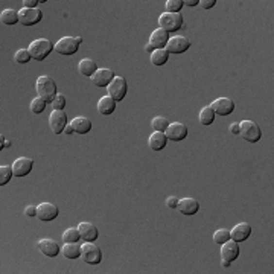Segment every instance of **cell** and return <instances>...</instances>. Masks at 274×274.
<instances>
[{
	"instance_id": "cell-32",
	"label": "cell",
	"mask_w": 274,
	"mask_h": 274,
	"mask_svg": "<svg viewBox=\"0 0 274 274\" xmlns=\"http://www.w3.org/2000/svg\"><path fill=\"white\" fill-rule=\"evenodd\" d=\"M63 239L64 242H78L81 239V233H79L76 227H68L63 233Z\"/></svg>"
},
{
	"instance_id": "cell-39",
	"label": "cell",
	"mask_w": 274,
	"mask_h": 274,
	"mask_svg": "<svg viewBox=\"0 0 274 274\" xmlns=\"http://www.w3.org/2000/svg\"><path fill=\"white\" fill-rule=\"evenodd\" d=\"M216 5V0H200V6L204 9H210Z\"/></svg>"
},
{
	"instance_id": "cell-33",
	"label": "cell",
	"mask_w": 274,
	"mask_h": 274,
	"mask_svg": "<svg viewBox=\"0 0 274 274\" xmlns=\"http://www.w3.org/2000/svg\"><path fill=\"white\" fill-rule=\"evenodd\" d=\"M228 239H230V230H227V228H218V230L213 233V241L220 245L227 242Z\"/></svg>"
},
{
	"instance_id": "cell-44",
	"label": "cell",
	"mask_w": 274,
	"mask_h": 274,
	"mask_svg": "<svg viewBox=\"0 0 274 274\" xmlns=\"http://www.w3.org/2000/svg\"><path fill=\"white\" fill-rule=\"evenodd\" d=\"M64 133H66V134H73L75 131H73V128H72V125H67V127L64 128Z\"/></svg>"
},
{
	"instance_id": "cell-28",
	"label": "cell",
	"mask_w": 274,
	"mask_h": 274,
	"mask_svg": "<svg viewBox=\"0 0 274 274\" xmlns=\"http://www.w3.org/2000/svg\"><path fill=\"white\" fill-rule=\"evenodd\" d=\"M0 20H2L3 25H8V26H13L17 21H20L18 13H16L14 9H3L2 14H0Z\"/></svg>"
},
{
	"instance_id": "cell-45",
	"label": "cell",
	"mask_w": 274,
	"mask_h": 274,
	"mask_svg": "<svg viewBox=\"0 0 274 274\" xmlns=\"http://www.w3.org/2000/svg\"><path fill=\"white\" fill-rule=\"evenodd\" d=\"M145 51H146V52H148V53H150V52H151V53H153V52H154V51H155V49H154V48H153V46H151V44H150V43H148V44H146V46H145Z\"/></svg>"
},
{
	"instance_id": "cell-25",
	"label": "cell",
	"mask_w": 274,
	"mask_h": 274,
	"mask_svg": "<svg viewBox=\"0 0 274 274\" xmlns=\"http://www.w3.org/2000/svg\"><path fill=\"white\" fill-rule=\"evenodd\" d=\"M72 128L76 134H87L90 130H91V122L90 119L84 118V116H78L75 119H72L70 122Z\"/></svg>"
},
{
	"instance_id": "cell-30",
	"label": "cell",
	"mask_w": 274,
	"mask_h": 274,
	"mask_svg": "<svg viewBox=\"0 0 274 274\" xmlns=\"http://www.w3.org/2000/svg\"><path fill=\"white\" fill-rule=\"evenodd\" d=\"M14 175V171H13V166H6V165H2L0 166V186H5L11 181Z\"/></svg>"
},
{
	"instance_id": "cell-7",
	"label": "cell",
	"mask_w": 274,
	"mask_h": 274,
	"mask_svg": "<svg viewBox=\"0 0 274 274\" xmlns=\"http://www.w3.org/2000/svg\"><path fill=\"white\" fill-rule=\"evenodd\" d=\"M107 90H108V96L113 98L116 102L123 101V99H125V95H127V91H128L127 79L122 78V76H116V78H114L113 81L108 84Z\"/></svg>"
},
{
	"instance_id": "cell-43",
	"label": "cell",
	"mask_w": 274,
	"mask_h": 274,
	"mask_svg": "<svg viewBox=\"0 0 274 274\" xmlns=\"http://www.w3.org/2000/svg\"><path fill=\"white\" fill-rule=\"evenodd\" d=\"M185 5L186 6H195V5H200V0H186Z\"/></svg>"
},
{
	"instance_id": "cell-41",
	"label": "cell",
	"mask_w": 274,
	"mask_h": 274,
	"mask_svg": "<svg viewBox=\"0 0 274 274\" xmlns=\"http://www.w3.org/2000/svg\"><path fill=\"white\" fill-rule=\"evenodd\" d=\"M25 215L26 216H37V207L35 206H28L25 209Z\"/></svg>"
},
{
	"instance_id": "cell-5",
	"label": "cell",
	"mask_w": 274,
	"mask_h": 274,
	"mask_svg": "<svg viewBox=\"0 0 274 274\" xmlns=\"http://www.w3.org/2000/svg\"><path fill=\"white\" fill-rule=\"evenodd\" d=\"M183 16L181 14H172V13H163L158 17V25L163 31H166L168 34L171 32H177L178 29L183 28Z\"/></svg>"
},
{
	"instance_id": "cell-29",
	"label": "cell",
	"mask_w": 274,
	"mask_h": 274,
	"mask_svg": "<svg viewBox=\"0 0 274 274\" xmlns=\"http://www.w3.org/2000/svg\"><path fill=\"white\" fill-rule=\"evenodd\" d=\"M215 120V111L212 110L210 105L204 107L200 113V123L204 125V127H209V125H212Z\"/></svg>"
},
{
	"instance_id": "cell-13",
	"label": "cell",
	"mask_w": 274,
	"mask_h": 274,
	"mask_svg": "<svg viewBox=\"0 0 274 274\" xmlns=\"http://www.w3.org/2000/svg\"><path fill=\"white\" fill-rule=\"evenodd\" d=\"M212 110L215 114H220V116H228L235 111V102L228 98H218L210 104Z\"/></svg>"
},
{
	"instance_id": "cell-48",
	"label": "cell",
	"mask_w": 274,
	"mask_h": 274,
	"mask_svg": "<svg viewBox=\"0 0 274 274\" xmlns=\"http://www.w3.org/2000/svg\"><path fill=\"white\" fill-rule=\"evenodd\" d=\"M9 146H11V142H9V140H6V142H5V145H3V150H5V148H9Z\"/></svg>"
},
{
	"instance_id": "cell-14",
	"label": "cell",
	"mask_w": 274,
	"mask_h": 274,
	"mask_svg": "<svg viewBox=\"0 0 274 274\" xmlns=\"http://www.w3.org/2000/svg\"><path fill=\"white\" fill-rule=\"evenodd\" d=\"M116 78V75H114V72L111 70V68H98V70L95 72V75L91 76V83H93L96 87H108V84L113 81V79Z\"/></svg>"
},
{
	"instance_id": "cell-2",
	"label": "cell",
	"mask_w": 274,
	"mask_h": 274,
	"mask_svg": "<svg viewBox=\"0 0 274 274\" xmlns=\"http://www.w3.org/2000/svg\"><path fill=\"white\" fill-rule=\"evenodd\" d=\"M52 49H53V46H52V43H51L48 38L34 40V41L29 44V48H28L31 56H32V58L35 60V61H43V60H46V58H48V56L51 55Z\"/></svg>"
},
{
	"instance_id": "cell-40",
	"label": "cell",
	"mask_w": 274,
	"mask_h": 274,
	"mask_svg": "<svg viewBox=\"0 0 274 274\" xmlns=\"http://www.w3.org/2000/svg\"><path fill=\"white\" fill-rule=\"evenodd\" d=\"M38 3H40L38 0H25V2H23V8L34 9V8H37V5H38Z\"/></svg>"
},
{
	"instance_id": "cell-47",
	"label": "cell",
	"mask_w": 274,
	"mask_h": 274,
	"mask_svg": "<svg viewBox=\"0 0 274 274\" xmlns=\"http://www.w3.org/2000/svg\"><path fill=\"white\" fill-rule=\"evenodd\" d=\"M221 264H223V267H224V268H228V267H230V262H227V260H223Z\"/></svg>"
},
{
	"instance_id": "cell-1",
	"label": "cell",
	"mask_w": 274,
	"mask_h": 274,
	"mask_svg": "<svg viewBox=\"0 0 274 274\" xmlns=\"http://www.w3.org/2000/svg\"><path fill=\"white\" fill-rule=\"evenodd\" d=\"M35 88H37V93L40 98H43L48 104H52V101L55 99V96L58 95L56 93V83L53 79L48 75H43L37 79L35 83Z\"/></svg>"
},
{
	"instance_id": "cell-38",
	"label": "cell",
	"mask_w": 274,
	"mask_h": 274,
	"mask_svg": "<svg viewBox=\"0 0 274 274\" xmlns=\"http://www.w3.org/2000/svg\"><path fill=\"white\" fill-rule=\"evenodd\" d=\"M178 203H180V200L177 197H169L166 200V206H168L169 209H177L178 207Z\"/></svg>"
},
{
	"instance_id": "cell-26",
	"label": "cell",
	"mask_w": 274,
	"mask_h": 274,
	"mask_svg": "<svg viewBox=\"0 0 274 274\" xmlns=\"http://www.w3.org/2000/svg\"><path fill=\"white\" fill-rule=\"evenodd\" d=\"M61 251L67 259H78L81 256V245H78V242H64Z\"/></svg>"
},
{
	"instance_id": "cell-46",
	"label": "cell",
	"mask_w": 274,
	"mask_h": 274,
	"mask_svg": "<svg viewBox=\"0 0 274 274\" xmlns=\"http://www.w3.org/2000/svg\"><path fill=\"white\" fill-rule=\"evenodd\" d=\"M5 142H6V139H5V136L2 134V136H0V150H3V145H5Z\"/></svg>"
},
{
	"instance_id": "cell-10",
	"label": "cell",
	"mask_w": 274,
	"mask_h": 274,
	"mask_svg": "<svg viewBox=\"0 0 274 274\" xmlns=\"http://www.w3.org/2000/svg\"><path fill=\"white\" fill-rule=\"evenodd\" d=\"M49 127L55 134H61L67 127V114L60 110H53L49 116Z\"/></svg>"
},
{
	"instance_id": "cell-37",
	"label": "cell",
	"mask_w": 274,
	"mask_h": 274,
	"mask_svg": "<svg viewBox=\"0 0 274 274\" xmlns=\"http://www.w3.org/2000/svg\"><path fill=\"white\" fill-rule=\"evenodd\" d=\"M52 107H53V110L63 111L64 107H66V98H64V95H56L55 99L52 101Z\"/></svg>"
},
{
	"instance_id": "cell-20",
	"label": "cell",
	"mask_w": 274,
	"mask_h": 274,
	"mask_svg": "<svg viewBox=\"0 0 274 274\" xmlns=\"http://www.w3.org/2000/svg\"><path fill=\"white\" fill-rule=\"evenodd\" d=\"M169 34L166 31H163L162 28H158L155 29L153 34H151V37H150V44L153 46L154 49H165L166 48V44L169 41Z\"/></svg>"
},
{
	"instance_id": "cell-22",
	"label": "cell",
	"mask_w": 274,
	"mask_h": 274,
	"mask_svg": "<svg viewBox=\"0 0 274 274\" xmlns=\"http://www.w3.org/2000/svg\"><path fill=\"white\" fill-rule=\"evenodd\" d=\"M168 143V137L165 133H160V131H154L150 139H148V145H150V148L153 151H162L163 148L166 146Z\"/></svg>"
},
{
	"instance_id": "cell-4",
	"label": "cell",
	"mask_w": 274,
	"mask_h": 274,
	"mask_svg": "<svg viewBox=\"0 0 274 274\" xmlns=\"http://www.w3.org/2000/svg\"><path fill=\"white\" fill-rule=\"evenodd\" d=\"M81 43H83L81 37H63L56 41V44L53 46V51L58 52L60 55H73L78 52Z\"/></svg>"
},
{
	"instance_id": "cell-12",
	"label": "cell",
	"mask_w": 274,
	"mask_h": 274,
	"mask_svg": "<svg viewBox=\"0 0 274 274\" xmlns=\"http://www.w3.org/2000/svg\"><path fill=\"white\" fill-rule=\"evenodd\" d=\"M58 213H60L58 207L52 203H41L40 206H37V216L40 218V221L44 223L53 221L58 216Z\"/></svg>"
},
{
	"instance_id": "cell-9",
	"label": "cell",
	"mask_w": 274,
	"mask_h": 274,
	"mask_svg": "<svg viewBox=\"0 0 274 274\" xmlns=\"http://www.w3.org/2000/svg\"><path fill=\"white\" fill-rule=\"evenodd\" d=\"M188 127L185 123H181V122H174V123H169V127L168 130L165 131L166 137H168V140H172V142H181V140H185L186 137H188Z\"/></svg>"
},
{
	"instance_id": "cell-18",
	"label": "cell",
	"mask_w": 274,
	"mask_h": 274,
	"mask_svg": "<svg viewBox=\"0 0 274 274\" xmlns=\"http://www.w3.org/2000/svg\"><path fill=\"white\" fill-rule=\"evenodd\" d=\"M239 256V245L238 242H235L233 239H228L227 242H224L221 245V257L223 260H227V262H235Z\"/></svg>"
},
{
	"instance_id": "cell-8",
	"label": "cell",
	"mask_w": 274,
	"mask_h": 274,
	"mask_svg": "<svg viewBox=\"0 0 274 274\" xmlns=\"http://www.w3.org/2000/svg\"><path fill=\"white\" fill-rule=\"evenodd\" d=\"M43 18V13L38 9V8H34V9H29V8H21L18 11V20L23 26H34L40 23Z\"/></svg>"
},
{
	"instance_id": "cell-17",
	"label": "cell",
	"mask_w": 274,
	"mask_h": 274,
	"mask_svg": "<svg viewBox=\"0 0 274 274\" xmlns=\"http://www.w3.org/2000/svg\"><path fill=\"white\" fill-rule=\"evenodd\" d=\"M250 235H251V225L247 223H239L230 230V239H233V241L238 244L247 241Z\"/></svg>"
},
{
	"instance_id": "cell-11",
	"label": "cell",
	"mask_w": 274,
	"mask_h": 274,
	"mask_svg": "<svg viewBox=\"0 0 274 274\" xmlns=\"http://www.w3.org/2000/svg\"><path fill=\"white\" fill-rule=\"evenodd\" d=\"M190 48V41L186 37H181V35H174L171 37L168 44H166V51L169 53H183L186 52Z\"/></svg>"
},
{
	"instance_id": "cell-21",
	"label": "cell",
	"mask_w": 274,
	"mask_h": 274,
	"mask_svg": "<svg viewBox=\"0 0 274 274\" xmlns=\"http://www.w3.org/2000/svg\"><path fill=\"white\" fill-rule=\"evenodd\" d=\"M178 210H180V213H183V215H195L198 210H200V203L195 200V198H190V197H188V198H183V200H180V203H178V207H177Z\"/></svg>"
},
{
	"instance_id": "cell-36",
	"label": "cell",
	"mask_w": 274,
	"mask_h": 274,
	"mask_svg": "<svg viewBox=\"0 0 274 274\" xmlns=\"http://www.w3.org/2000/svg\"><path fill=\"white\" fill-rule=\"evenodd\" d=\"M31 58H32V56H31V53H29L28 49H20V51H17L16 55H14V60H16V63H18V64H26V63H29Z\"/></svg>"
},
{
	"instance_id": "cell-42",
	"label": "cell",
	"mask_w": 274,
	"mask_h": 274,
	"mask_svg": "<svg viewBox=\"0 0 274 274\" xmlns=\"http://www.w3.org/2000/svg\"><path fill=\"white\" fill-rule=\"evenodd\" d=\"M228 131H230L232 134H239V122H233L230 123V127H228Z\"/></svg>"
},
{
	"instance_id": "cell-3",
	"label": "cell",
	"mask_w": 274,
	"mask_h": 274,
	"mask_svg": "<svg viewBox=\"0 0 274 274\" xmlns=\"http://www.w3.org/2000/svg\"><path fill=\"white\" fill-rule=\"evenodd\" d=\"M239 134L244 137V140L250 143H256L262 139V131L259 128V125L253 120L239 122Z\"/></svg>"
},
{
	"instance_id": "cell-27",
	"label": "cell",
	"mask_w": 274,
	"mask_h": 274,
	"mask_svg": "<svg viewBox=\"0 0 274 274\" xmlns=\"http://www.w3.org/2000/svg\"><path fill=\"white\" fill-rule=\"evenodd\" d=\"M169 60V52L166 49H155L151 53V63L154 66H165Z\"/></svg>"
},
{
	"instance_id": "cell-6",
	"label": "cell",
	"mask_w": 274,
	"mask_h": 274,
	"mask_svg": "<svg viewBox=\"0 0 274 274\" xmlns=\"http://www.w3.org/2000/svg\"><path fill=\"white\" fill-rule=\"evenodd\" d=\"M81 257L88 265H98L102 260V251L93 242H84L81 245Z\"/></svg>"
},
{
	"instance_id": "cell-24",
	"label": "cell",
	"mask_w": 274,
	"mask_h": 274,
	"mask_svg": "<svg viewBox=\"0 0 274 274\" xmlns=\"http://www.w3.org/2000/svg\"><path fill=\"white\" fill-rule=\"evenodd\" d=\"M78 70H79V73H81L83 76H88V78H91V76L95 75V72L98 70V64H96L95 60H91V58H84V60L79 61V64H78Z\"/></svg>"
},
{
	"instance_id": "cell-16",
	"label": "cell",
	"mask_w": 274,
	"mask_h": 274,
	"mask_svg": "<svg viewBox=\"0 0 274 274\" xmlns=\"http://www.w3.org/2000/svg\"><path fill=\"white\" fill-rule=\"evenodd\" d=\"M34 166V160L29 157H18L16 162L13 163V171L16 177H26L28 174H31Z\"/></svg>"
},
{
	"instance_id": "cell-23",
	"label": "cell",
	"mask_w": 274,
	"mask_h": 274,
	"mask_svg": "<svg viewBox=\"0 0 274 274\" xmlns=\"http://www.w3.org/2000/svg\"><path fill=\"white\" fill-rule=\"evenodd\" d=\"M116 104H118V102L114 101L113 98H110L108 95L102 96L98 101V111L101 114H104V116H110V114H113L114 110H116Z\"/></svg>"
},
{
	"instance_id": "cell-31",
	"label": "cell",
	"mask_w": 274,
	"mask_h": 274,
	"mask_svg": "<svg viewBox=\"0 0 274 274\" xmlns=\"http://www.w3.org/2000/svg\"><path fill=\"white\" fill-rule=\"evenodd\" d=\"M151 127L154 128V131H160V133H165L169 127V120L165 116H155L151 120Z\"/></svg>"
},
{
	"instance_id": "cell-19",
	"label": "cell",
	"mask_w": 274,
	"mask_h": 274,
	"mask_svg": "<svg viewBox=\"0 0 274 274\" xmlns=\"http://www.w3.org/2000/svg\"><path fill=\"white\" fill-rule=\"evenodd\" d=\"M78 230H79V233H81V239H84L86 242H95L99 236L96 225L91 224V223H87V221L79 223Z\"/></svg>"
},
{
	"instance_id": "cell-35",
	"label": "cell",
	"mask_w": 274,
	"mask_h": 274,
	"mask_svg": "<svg viewBox=\"0 0 274 274\" xmlns=\"http://www.w3.org/2000/svg\"><path fill=\"white\" fill-rule=\"evenodd\" d=\"M183 6H185V0H168L166 2V13L180 14Z\"/></svg>"
},
{
	"instance_id": "cell-15",
	"label": "cell",
	"mask_w": 274,
	"mask_h": 274,
	"mask_svg": "<svg viewBox=\"0 0 274 274\" xmlns=\"http://www.w3.org/2000/svg\"><path fill=\"white\" fill-rule=\"evenodd\" d=\"M37 247H38V250L41 251V253L44 256H48V257H56L60 255V251H61V247L58 245V242L53 241V239H49V238L38 241Z\"/></svg>"
},
{
	"instance_id": "cell-34",
	"label": "cell",
	"mask_w": 274,
	"mask_h": 274,
	"mask_svg": "<svg viewBox=\"0 0 274 274\" xmlns=\"http://www.w3.org/2000/svg\"><path fill=\"white\" fill-rule=\"evenodd\" d=\"M46 105H48V102H46L43 98L37 96L35 99H32V102H31V111L34 114H41L44 111Z\"/></svg>"
}]
</instances>
